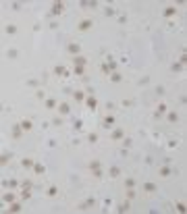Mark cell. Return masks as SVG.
I'll list each match as a JSON object with an SVG mask.
<instances>
[{
	"mask_svg": "<svg viewBox=\"0 0 187 214\" xmlns=\"http://www.w3.org/2000/svg\"><path fill=\"white\" fill-rule=\"evenodd\" d=\"M112 127H115V117H112V114L108 112L104 119H102V129H108V131H110Z\"/></svg>",
	"mask_w": 187,
	"mask_h": 214,
	"instance_id": "8992f818",
	"label": "cell"
},
{
	"mask_svg": "<svg viewBox=\"0 0 187 214\" xmlns=\"http://www.w3.org/2000/svg\"><path fill=\"white\" fill-rule=\"evenodd\" d=\"M98 139H100L98 133H90V135H87V142H90V143H98Z\"/></svg>",
	"mask_w": 187,
	"mask_h": 214,
	"instance_id": "d590c367",
	"label": "cell"
},
{
	"mask_svg": "<svg viewBox=\"0 0 187 214\" xmlns=\"http://www.w3.org/2000/svg\"><path fill=\"white\" fill-rule=\"evenodd\" d=\"M46 195L48 198H56V195H58V187H56V185H50L48 191H46Z\"/></svg>",
	"mask_w": 187,
	"mask_h": 214,
	"instance_id": "7402d4cb",
	"label": "cell"
},
{
	"mask_svg": "<svg viewBox=\"0 0 187 214\" xmlns=\"http://www.w3.org/2000/svg\"><path fill=\"white\" fill-rule=\"evenodd\" d=\"M181 69H183V65H181V62H173V65H171V71H173V73H179Z\"/></svg>",
	"mask_w": 187,
	"mask_h": 214,
	"instance_id": "836d02e7",
	"label": "cell"
},
{
	"mask_svg": "<svg viewBox=\"0 0 187 214\" xmlns=\"http://www.w3.org/2000/svg\"><path fill=\"white\" fill-rule=\"evenodd\" d=\"M85 98H87V96H85V92H81V89L73 92V100H75V102H85Z\"/></svg>",
	"mask_w": 187,
	"mask_h": 214,
	"instance_id": "2e32d148",
	"label": "cell"
},
{
	"mask_svg": "<svg viewBox=\"0 0 187 214\" xmlns=\"http://www.w3.org/2000/svg\"><path fill=\"white\" fill-rule=\"evenodd\" d=\"M94 206H96V198H87L85 202H81L79 206H77V210L85 212V210H90V208H94Z\"/></svg>",
	"mask_w": 187,
	"mask_h": 214,
	"instance_id": "5b68a950",
	"label": "cell"
},
{
	"mask_svg": "<svg viewBox=\"0 0 187 214\" xmlns=\"http://www.w3.org/2000/svg\"><path fill=\"white\" fill-rule=\"evenodd\" d=\"M137 83H139V85H148V83H150V77H141Z\"/></svg>",
	"mask_w": 187,
	"mask_h": 214,
	"instance_id": "7dc6e473",
	"label": "cell"
},
{
	"mask_svg": "<svg viewBox=\"0 0 187 214\" xmlns=\"http://www.w3.org/2000/svg\"><path fill=\"white\" fill-rule=\"evenodd\" d=\"M21 198H23V200H29V198H31V191L29 189H21Z\"/></svg>",
	"mask_w": 187,
	"mask_h": 214,
	"instance_id": "b9f144b4",
	"label": "cell"
},
{
	"mask_svg": "<svg viewBox=\"0 0 187 214\" xmlns=\"http://www.w3.org/2000/svg\"><path fill=\"white\" fill-rule=\"evenodd\" d=\"M123 137H125V131L121 129V127H117V129H112V133H110V139H112V142H121Z\"/></svg>",
	"mask_w": 187,
	"mask_h": 214,
	"instance_id": "52a82bcc",
	"label": "cell"
},
{
	"mask_svg": "<svg viewBox=\"0 0 187 214\" xmlns=\"http://www.w3.org/2000/svg\"><path fill=\"white\" fill-rule=\"evenodd\" d=\"M21 167H23V168H34L35 167L34 158H23V160H21Z\"/></svg>",
	"mask_w": 187,
	"mask_h": 214,
	"instance_id": "d6986e66",
	"label": "cell"
},
{
	"mask_svg": "<svg viewBox=\"0 0 187 214\" xmlns=\"http://www.w3.org/2000/svg\"><path fill=\"white\" fill-rule=\"evenodd\" d=\"M44 170H46V168H44V164H35V167H34V173H35V175H44Z\"/></svg>",
	"mask_w": 187,
	"mask_h": 214,
	"instance_id": "e575fe53",
	"label": "cell"
},
{
	"mask_svg": "<svg viewBox=\"0 0 187 214\" xmlns=\"http://www.w3.org/2000/svg\"><path fill=\"white\" fill-rule=\"evenodd\" d=\"M52 73H54L56 77H69V71H67V67H62V65H56V67L52 69Z\"/></svg>",
	"mask_w": 187,
	"mask_h": 214,
	"instance_id": "ba28073f",
	"label": "cell"
},
{
	"mask_svg": "<svg viewBox=\"0 0 187 214\" xmlns=\"http://www.w3.org/2000/svg\"><path fill=\"white\" fill-rule=\"evenodd\" d=\"M17 31H19V29H17V25H15V23H9V25H6V33H9V36H15Z\"/></svg>",
	"mask_w": 187,
	"mask_h": 214,
	"instance_id": "4316f807",
	"label": "cell"
},
{
	"mask_svg": "<svg viewBox=\"0 0 187 214\" xmlns=\"http://www.w3.org/2000/svg\"><path fill=\"white\" fill-rule=\"evenodd\" d=\"M21 210H23V206H21L19 202H12L11 208H9V212H21Z\"/></svg>",
	"mask_w": 187,
	"mask_h": 214,
	"instance_id": "484cf974",
	"label": "cell"
},
{
	"mask_svg": "<svg viewBox=\"0 0 187 214\" xmlns=\"http://www.w3.org/2000/svg\"><path fill=\"white\" fill-rule=\"evenodd\" d=\"M156 94H158V96L164 94V87H162V85H158V87H156Z\"/></svg>",
	"mask_w": 187,
	"mask_h": 214,
	"instance_id": "11a10c76",
	"label": "cell"
},
{
	"mask_svg": "<svg viewBox=\"0 0 187 214\" xmlns=\"http://www.w3.org/2000/svg\"><path fill=\"white\" fill-rule=\"evenodd\" d=\"M179 62H181V65H185V62H187V54H185V52L179 56Z\"/></svg>",
	"mask_w": 187,
	"mask_h": 214,
	"instance_id": "f907efd6",
	"label": "cell"
},
{
	"mask_svg": "<svg viewBox=\"0 0 187 214\" xmlns=\"http://www.w3.org/2000/svg\"><path fill=\"white\" fill-rule=\"evenodd\" d=\"M11 133H12V137H15V139H21V137H23V129H21V125H19V123H17V125H12Z\"/></svg>",
	"mask_w": 187,
	"mask_h": 214,
	"instance_id": "7c38bea8",
	"label": "cell"
},
{
	"mask_svg": "<svg viewBox=\"0 0 187 214\" xmlns=\"http://www.w3.org/2000/svg\"><path fill=\"white\" fill-rule=\"evenodd\" d=\"M31 187H34V185H31V181H29V179H25L23 183H21V189H29V191H31Z\"/></svg>",
	"mask_w": 187,
	"mask_h": 214,
	"instance_id": "ab89813d",
	"label": "cell"
},
{
	"mask_svg": "<svg viewBox=\"0 0 187 214\" xmlns=\"http://www.w3.org/2000/svg\"><path fill=\"white\" fill-rule=\"evenodd\" d=\"M67 52H69L71 56H77V54H81V46L77 42H69L67 44Z\"/></svg>",
	"mask_w": 187,
	"mask_h": 214,
	"instance_id": "3957f363",
	"label": "cell"
},
{
	"mask_svg": "<svg viewBox=\"0 0 187 214\" xmlns=\"http://www.w3.org/2000/svg\"><path fill=\"white\" fill-rule=\"evenodd\" d=\"M21 6H23L21 2H12V4H11V9H12V11H21Z\"/></svg>",
	"mask_w": 187,
	"mask_h": 214,
	"instance_id": "bcb514c9",
	"label": "cell"
},
{
	"mask_svg": "<svg viewBox=\"0 0 187 214\" xmlns=\"http://www.w3.org/2000/svg\"><path fill=\"white\" fill-rule=\"evenodd\" d=\"M171 175H173V168L168 167V164L160 167V177H171Z\"/></svg>",
	"mask_w": 187,
	"mask_h": 214,
	"instance_id": "ac0fdd59",
	"label": "cell"
},
{
	"mask_svg": "<svg viewBox=\"0 0 187 214\" xmlns=\"http://www.w3.org/2000/svg\"><path fill=\"white\" fill-rule=\"evenodd\" d=\"M118 23H121V25L127 23V17H125V15H121V17H118Z\"/></svg>",
	"mask_w": 187,
	"mask_h": 214,
	"instance_id": "9f6ffc18",
	"label": "cell"
},
{
	"mask_svg": "<svg viewBox=\"0 0 187 214\" xmlns=\"http://www.w3.org/2000/svg\"><path fill=\"white\" fill-rule=\"evenodd\" d=\"M133 187H135V179H125V189H133Z\"/></svg>",
	"mask_w": 187,
	"mask_h": 214,
	"instance_id": "4dcf8cb0",
	"label": "cell"
},
{
	"mask_svg": "<svg viewBox=\"0 0 187 214\" xmlns=\"http://www.w3.org/2000/svg\"><path fill=\"white\" fill-rule=\"evenodd\" d=\"M52 125H54V127H60V125H62V117H56V119L52 121Z\"/></svg>",
	"mask_w": 187,
	"mask_h": 214,
	"instance_id": "ee69618b",
	"label": "cell"
},
{
	"mask_svg": "<svg viewBox=\"0 0 187 214\" xmlns=\"http://www.w3.org/2000/svg\"><path fill=\"white\" fill-rule=\"evenodd\" d=\"M123 106L129 108V106H133V100H123Z\"/></svg>",
	"mask_w": 187,
	"mask_h": 214,
	"instance_id": "816d5d0a",
	"label": "cell"
},
{
	"mask_svg": "<svg viewBox=\"0 0 187 214\" xmlns=\"http://www.w3.org/2000/svg\"><path fill=\"white\" fill-rule=\"evenodd\" d=\"M35 98H37V100H44V89H37V92H35Z\"/></svg>",
	"mask_w": 187,
	"mask_h": 214,
	"instance_id": "681fc988",
	"label": "cell"
},
{
	"mask_svg": "<svg viewBox=\"0 0 187 214\" xmlns=\"http://www.w3.org/2000/svg\"><path fill=\"white\" fill-rule=\"evenodd\" d=\"M175 15H177V6H173V4H171V6H166V9L162 11V17H164V19H171V17H175Z\"/></svg>",
	"mask_w": 187,
	"mask_h": 214,
	"instance_id": "8fae6325",
	"label": "cell"
},
{
	"mask_svg": "<svg viewBox=\"0 0 187 214\" xmlns=\"http://www.w3.org/2000/svg\"><path fill=\"white\" fill-rule=\"evenodd\" d=\"M166 110H168V106H166L164 102H160V104L156 106V112H154V117H156V119H160L162 114H166Z\"/></svg>",
	"mask_w": 187,
	"mask_h": 214,
	"instance_id": "30bf717a",
	"label": "cell"
},
{
	"mask_svg": "<svg viewBox=\"0 0 187 214\" xmlns=\"http://www.w3.org/2000/svg\"><path fill=\"white\" fill-rule=\"evenodd\" d=\"M2 200H4V202H6V204H12V202H15V193H12V191H11V193H9V191H6V193L2 195Z\"/></svg>",
	"mask_w": 187,
	"mask_h": 214,
	"instance_id": "83f0119b",
	"label": "cell"
},
{
	"mask_svg": "<svg viewBox=\"0 0 187 214\" xmlns=\"http://www.w3.org/2000/svg\"><path fill=\"white\" fill-rule=\"evenodd\" d=\"M108 175H110V179H117L118 175H121V168H118V167H112V168H110V173H108Z\"/></svg>",
	"mask_w": 187,
	"mask_h": 214,
	"instance_id": "f546056e",
	"label": "cell"
},
{
	"mask_svg": "<svg viewBox=\"0 0 187 214\" xmlns=\"http://www.w3.org/2000/svg\"><path fill=\"white\" fill-rule=\"evenodd\" d=\"M44 106H46V110H54V108H58V102H56L54 98H46Z\"/></svg>",
	"mask_w": 187,
	"mask_h": 214,
	"instance_id": "5bb4252c",
	"label": "cell"
},
{
	"mask_svg": "<svg viewBox=\"0 0 187 214\" xmlns=\"http://www.w3.org/2000/svg\"><path fill=\"white\" fill-rule=\"evenodd\" d=\"M129 208H131V204H129V202H123V204H118V208H117V212H121V214H125V212H129Z\"/></svg>",
	"mask_w": 187,
	"mask_h": 214,
	"instance_id": "d4e9b609",
	"label": "cell"
},
{
	"mask_svg": "<svg viewBox=\"0 0 187 214\" xmlns=\"http://www.w3.org/2000/svg\"><path fill=\"white\" fill-rule=\"evenodd\" d=\"M127 198H129V200L135 198V187H133V189H127Z\"/></svg>",
	"mask_w": 187,
	"mask_h": 214,
	"instance_id": "c3c4849f",
	"label": "cell"
},
{
	"mask_svg": "<svg viewBox=\"0 0 187 214\" xmlns=\"http://www.w3.org/2000/svg\"><path fill=\"white\" fill-rule=\"evenodd\" d=\"M143 191H148V193H154V191H156V183H152V181L143 183Z\"/></svg>",
	"mask_w": 187,
	"mask_h": 214,
	"instance_id": "603a6c76",
	"label": "cell"
},
{
	"mask_svg": "<svg viewBox=\"0 0 187 214\" xmlns=\"http://www.w3.org/2000/svg\"><path fill=\"white\" fill-rule=\"evenodd\" d=\"M27 85H31V87H35V85H37V79H27Z\"/></svg>",
	"mask_w": 187,
	"mask_h": 214,
	"instance_id": "f5cc1de1",
	"label": "cell"
},
{
	"mask_svg": "<svg viewBox=\"0 0 187 214\" xmlns=\"http://www.w3.org/2000/svg\"><path fill=\"white\" fill-rule=\"evenodd\" d=\"M92 175H94V177H96V179H102V177H104V173H102V168H94V170H92Z\"/></svg>",
	"mask_w": 187,
	"mask_h": 214,
	"instance_id": "f35d334b",
	"label": "cell"
},
{
	"mask_svg": "<svg viewBox=\"0 0 187 214\" xmlns=\"http://www.w3.org/2000/svg\"><path fill=\"white\" fill-rule=\"evenodd\" d=\"M92 27H94V21H92V19H81V21L77 23V31L85 33V31H90Z\"/></svg>",
	"mask_w": 187,
	"mask_h": 214,
	"instance_id": "6da1fadb",
	"label": "cell"
},
{
	"mask_svg": "<svg viewBox=\"0 0 187 214\" xmlns=\"http://www.w3.org/2000/svg\"><path fill=\"white\" fill-rule=\"evenodd\" d=\"M73 129H75V131L83 129V121L81 119H75V121H73Z\"/></svg>",
	"mask_w": 187,
	"mask_h": 214,
	"instance_id": "d6a6232c",
	"label": "cell"
},
{
	"mask_svg": "<svg viewBox=\"0 0 187 214\" xmlns=\"http://www.w3.org/2000/svg\"><path fill=\"white\" fill-rule=\"evenodd\" d=\"M100 71H102V75H106V77L110 75V69H108V65H106V62H102V65H100Z\"/></svg>",
	"mask_w": 187,
	"mask_h": 214,
	"instance_id": "8d00e7d4",
	"label": "cell"
},
{
	"mask_svg": "<svg viewBox=\"0 0 187 214\" xmlns=\"http://www.w3.org/2000/svg\"><path fill=\"white\" fill-rule=\"evenodd\" d=\"M17 56H19V50H15V48H11V50H9V58H11V60H15Z\"/></svg>",
	"mask_w": 187,
	"mask_h": 214,
	"instance_id": "60d3db41",
	"label": "cell"
},
{
	"mask_svg": "<svg viewBox=\"0 0 187 214\" xmlns=\"http://www.w3.org/2000/svg\"><path fill=\"white\" fill-rule=\"evenodd\" d=\"M166 121H168L171 125L179 123V112H177V110H166Z\"/></svg>",
	"mask_w": 187,
	"mask_h": 214,
	"instance_id": "9c48e42d",
	"label": "cell"
},
{
	"mask_svg": "<svg viewBox=\"0 0 187 214\" xmlns=\"http://www.w3.org/2000/svg\"><path fill=\"white\" fill-rule=\"evenodd\" d=\"M121 142H123V146H125V148H131V137H123Z\"/></svg>",
	"mask_w": 187,
	"mask_h": 214,
	"instance_id": "f6af8a7d",
	"label": "cell"
},
{
	"mask_svg": "<svg viewBox=\"0 0 187 214\" xmlns=\"http://www.w3.org/2000/svg\"><path fill=\"white\" fill-rule=\"evenodd\" d=\"M62 12H65V2L56 0V2L52 4V9H50V15H52V17H58V15H62Z\"/></svg>",
	"mask_w": 187,
	"mask_h": 214,
	"instance_id": "7a4b0ae2",
	"label": "cell"
},
{
	"mask_svg": "<svg viewBox=\"0 0 187 214\" xmlns=\"http://www.w3.org/2000/svg\"><path fill=\"white\" fill-rule=\"evenodd\" d=\"M58 112L62 114V117H65V114H69V112H71V106L67 104V102H62V104L58 106Z\"/></svg>",
	"mask_w": 187,
	"mask_h": 214,
	"instance_id": "cb8c5ba5",
	"label": "cell"
},
{
	"mask_svg": "<svg viewBox=\"0 0 187 214\" xmlns=\"http://www.w3.org/2000/svg\"><path fill=\"white\" fill-rule=\"evenodd\" d=\"M11 160H12V154H11V152H4V154L0 156V164H2V167H6Z\"/></svg>",
	"mask_w": 187,
	"mask_h": 214,
	"instance_id": "e0dca14e",
	"label": "cell"
},
{
	"mask_svg": "<svg viewBox=\"0 0 187 214\" xmlns=\"http://www.w3.org/2000/svg\"><path fill=\"white\" fill-rule=\"evenodd\" d=\"M19 125H21V129H23V131H31V127H34V123H31L29 119H23Z\"/></svg>",
	"mask_w": 187,
	"mask_h": 214,
	"instance_id": "44dd1931",
	"label": "cell"
},
{
	"mask_svg": "<svg viewBox=\"0 0 187 214\" xmlns=\"http://www.w3.org/2000/svg\"><path fill=\"white\" fill-rule=\"evenodd\" d=\"M85 106H87V110H98V98H96V96H87V98H85Z\"/></svg>",
	"mask_w": 187,
	"mask_h": 214,
	"instance_id": "277c9868",
	"label": "cell"
},
{
	"mask_svg": "<svg viewBox=\"0 0 187 214\" xmlns=\"http://www.w3.org/2000/svg\"><path fill=\"white\" fill-rule=\"evenodd\" d=\"M108 79H110V83H121V81H123V75H121L118 71H115V73L108 75Z\"/></svg>",
	"mask_w": 187,
	"mask_h": 214,
	"instance_id": "9a60e30c",
	"label": "cell"
},
{
	"mask_svg": "<svg viewBox=\"0 0 187 214\" xmlns=\"http://www.w3.org/2000/svg\"><path fill=\"white\" fill-rule=\"evenodd\" d=\"M2 187H11V189H15V187H19V181H17V179H11V181H2Z\"/></svg>",
	"mask_w": 187,
	"mask_h": 214,
	"instance_id": "ffe728a7",
	"label": "cell"
},
{
	"mask_svg": "<svg viewBox=\"0 0 187 214\" xmlns=\"http://www.w3.org/2000/svg\"><path fill=\"white\" fill-rule=\"evenodd\" d=\"M85 62H87V58H85L83 54H77V56H73V65H75V67H85Z\"/></svg>",
	"mask_w": 187,
	"mask_h": 214,
	"instance_id": "4fadbf2b",
	"label": "cell"
},
{
	"mask_svg": "<svg viewBox=\"0 0 187 214\" xmlns=\"http://www.w3.org/2000/svg\"><path fill=\"white\" fill-rule=\"evenodd\" d=\"M94 168H102V162L100 160H92L90 162V170H94Z\"/></svg>",
	"mask_w": 187,
	"mask_h": 214,
	"instance_id": "74e56055",
	"label": "cell"
},
{
	"mask_svg": "<svg viewBox=\"0 0 187 214\" xmlns=\"http://www.w3.org/2000/svg\"><path fill=\"white\" fill-rule=\"evenodd\" d=\"M185 210H187V208H185V202H179V204H177V212H181V214H183Z\"/></svg>",
	"mask_w": 187,
	"mask_h": 214,
	"instance_id": "7bdbcfd3",
	"label": "cell"
},
{
	"mask_svg": "<svg viewBox=\"0 0 187 214\" xmlns=\"http://www.w3.org/2000/svg\"><path fill=\"white\" fill-rule=\"evenodd\" d=\"M112 108H115V102H106V110H108V112H110Z\"/></svg>",
	"mask_w": 187,
	"mask_h": 214,
	"instance_id": "db71d44e",
	"label": "cell"
},
{
	"mask_svg": "<svg viewBox=\"0 0 187 214\" xmlns=\"http://www.w3.org/2000/svg\"><path fill=\"white\" fill-rule=\"evenodd\" d=\"M73 73H75L77 77H85V67H75V69H73Z\"/></svg>",
	"mask_w": 187,
	"mask_h": 214,
	"instance_id": "f1b7e54d",
	"label": "cell"
},
{
	"mask_svg": "<svg viewBox=\"0 0 187 214\" xmlns=\"http://www.w3.org/2000/svg\"><path fill=\"white\" fill-rule=\"evenodd\" d=\"M104 15H106V17H115V15H117V9H112V6H106V9H104Z\"/></svg>",
	"mask_w": 187,
	"mask_h": 214,
	"instance_id": "1f68e13d",
	"label": "cell"
}]
</instances>
